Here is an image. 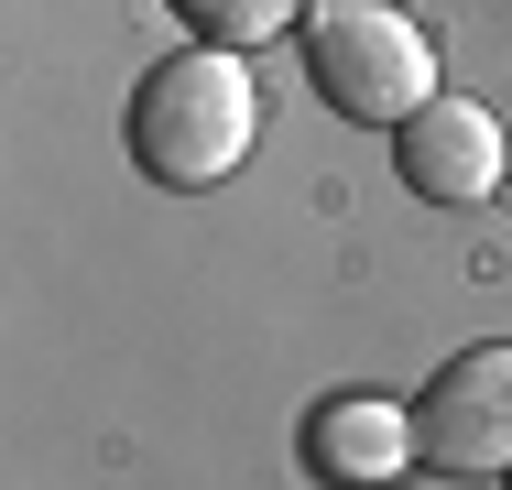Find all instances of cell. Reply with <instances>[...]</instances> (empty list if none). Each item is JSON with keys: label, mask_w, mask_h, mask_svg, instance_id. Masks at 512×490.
Segmentation results:
<instances>
[{"label": "cell", "mask_w": 512, "mask_h": 490, "mask_svg": "<svg viewBox=\"0 0 512 490\" xmlns=\"http://www.w3.org/2000/svg\"><path fill=\"white\" fill-rule=\"evenodd\" d=\"M120 142H131V164L153 175V186H218V175H240V153L262 142V88H251V55H229V44H186V55H164L131 109H120Z\"/></svg>", "instance_id": "obj_1"}, {"label": "cell", "mask_w": 512, "mask_h": 490, "mask_svg": "<svg viewBox=\"0 0 512 490\" xmlns=\"http://www.w3.org/2000/svg\"><path fill=\"white\" fill-rule=\"evenodd\" d=\"M295 55H306V88L338 120H360V131H404L436 98V44L393 0H316L295 22Z\"/></svg>", "instance_id": "obj_2"}, {"label": "cell", "mask_w": 512, "mask_h": 490, "mask_svg": "<svg viewBox=\"0 0 512 490\" xmlns=\"http://www.w3.org/2000/svg\"><path fill=\"white\" fill-rule=\"evenodd\" d=\"M414 469L436 480H512V338L447 349L414 392Z\"/></svg>", "instance_id": "obj_3"}, {"label": "cell", "mask_w": 512, "mask_h": 490, "mask_svg": "<svg viewBox=\"0 0 512 490\" xmlns=\"http://www.w3.org/2000/svg\"><path fill=\"white\" fill-rule=\"evenodd\" d=\"M393 175H404L425 207H480V196H502V120L480 109V98H425L404 131H393Z\"/></svg>", "instance_id": "obj_4"}, {"label": "cell", "mask_w": 512, "mask_h": 490, "mask_svg": "<svg viewBox=\"0 0 512 490\" xmlns=\"http://www.w3.org/2000/svg\"><path fill=\"white\" fill-rule=\"evenodd\" d=\"M306 469H316V480H349V490L404 480V469H414V414L371 403V392L316 403V414H306Z\"/></svg>", "instance_id": "obj_5"}, {"label": "cell", "mask_w": 512, "mask_h": 490, "mask_svg": "<svg viewBox=\"0 0 512 490\" xmlns=\"http://www.w3.org/2000/svg\"><path fill=\"white\" fill-rule=\"evenodd\" d=\"M164 11H175L197 44H229V55H251V44H273L284 22H306L295 0H164Z\"/></svg>", "instance_id": "obj_6"}, {"label": "cell", "mask_w": 512, "mask_h": 490, "mask_svg": "<svg viewBox=\"0 0 512 490\" xmlns=\"http://www.w3.org/2000/svg\"><path fill=\"white\" fill-rule=\"evenodd\" d=\"M502 490H512V480H502Z\"/></svg>", "instance_id": "obj_7"}]
</instances>
